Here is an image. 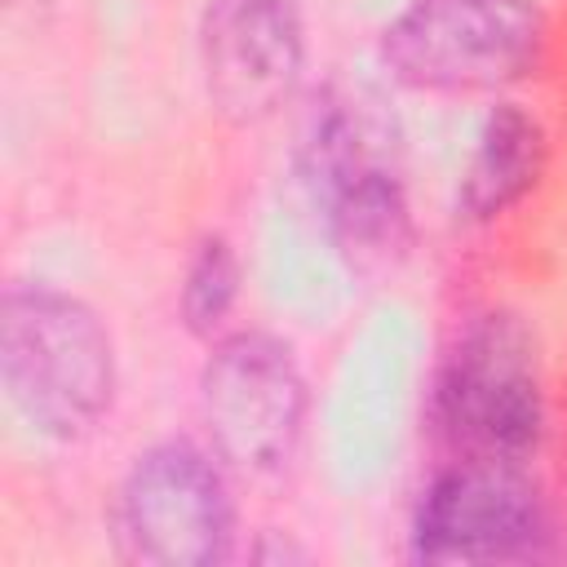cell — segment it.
Instances as JSON below:
<instances>
[{"instance_id":"277c9868","label":"cell","mask_w":567,"mask_h":567,"mask_svg":"<svg viewBox=\"0 0 567 567\" xmlns=\"http://www.w3.org/2000/svg\"><path fill=\"white\" fill-rule=\"evenodd\" d=\"M385 71L421 93H501L545 53L536 0H412L381 31Z\"/></svg>"},{"instance_id":"9c48e42d","label":"cell","mask_w":567,"mask_h":567,"mask_svg":"<svg viewBox=\"0 0 567 567\" xmlns=\"http://www.w3.org/2000/svg\"><path fill=\"white\" fill-rule=\"evenodd\" d=\"M545 128L518 102H501L487 111L470 164L456 186V217L470 226H487L505 217L545 173Z\"/></svg>"},{"instance_id":"7a4b0ae2","label":"cell","mask_w":567,"mask_h":567,"mask_svg":"<svg viewBox=\"0 0 567 567\" xmlns=\"http://www.w3.org/2000/svg\"><path fill=\"white\" fill-rule=\"evenodd\" d=\"M292 159L337 257L359 279L399 270L412 252V208L359 102L332 89L319 93L301 120Z\"/></svg>"},{"instance_id":"8992f818","label":"cell","mask_w":567,"mask_h":567,"mask_svg":"<svg viewBox=\"0 0 567 567\" xmlns=\"http://www.w3.org/2000/svg\"><path fill=\"white\" fill-rule=\"evenodd\" d=\"M306 372L288 341L239 328L213 341L199 368V416L213 452L244 474H275L306 430Z\"/></svg>"},{"instance_id":"52a82bcc","label":"cell","mask_w":567,"mask_h":567,"mask_svg":"<svg viewBox=\"0 0 567 567\" xmlns=\"http://www.w3.org/2000/svg\"><path fill=\"white\" fill-rule=\"evenodd\" d=\"M195 49L208 106L235 128L266 124L306 75V0H204Z\"/></svg>"},{"instance_id":"ba28073f","label":"cell","mask_w":567,"mask_h":567,"mask_svg":"<svg viewBox=\"0 0 567 567\" xmlns=\"http://www.w3.org/2000/svg\"><path fill=\"white\" fill-rule=\"evenodd\" d=\"M536 483L509 461H456L430 478L412 518L416 563H505L545 549Z\"/></svg>"},{"instance_id":"3957f363","label":"cell","mask_w":567,"mask_h":567,"mask_svg":"<svg viewBox=\"0 0 567 567\" xmlns=\"http://www.w3.org/2000/svg\"><path fill=\"white\" fill-rule=\"evenodd\" d=\"M434 425L465 461L527 465L545 439L536 337L514 310L474 315L434 381Z\"/></svg>"},{"instance_id":"30bf717a","label":"cell","mask_w":567,"mask_h":567,"mask_svg":"<svg viewBox=\"0 0 567 567\" xmlns=\"http://www.w3.org/2000/svg\"><path fill=\"white\" fill-rule=\"evenodd\" d=\"M235 297H239V257L221 235H204L186 257L182 288H177V315L186 332L190 337L221 332Z\"/></svg>"},{"instance_id":"5b68a950","label":"cell","mask_w":567,"mask_h":567,"mask_svg":"<svg viewBox=\"0 0 567 567\" xmlns=\"http://www.w3.org/2000/svg\"><path fill=\"white\" fill-rule=\"evenodd\" d=\"M111 545L142 567H217L235 549V501L221 456L164 439L133 456L111 496Z\"/></svg>"},{"instance_id":"6da1fadb","label":"cell","mask_w":567,"mask_h":567,"mask_svg":"<svg viewBox=\"0 0 567 567\" xmlns=\"http://www.w3.org/2000/svg\"><path fill=\"white\" fill-rule=\"evenodd\" d=\"M0 381L35 434L75 443L115 408L111 328L84 297L18 279L0 297Z\"/></svg>"}]
</instances>
